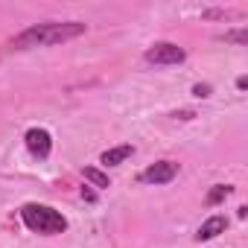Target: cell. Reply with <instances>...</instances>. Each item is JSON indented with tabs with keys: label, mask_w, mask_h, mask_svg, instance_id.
I'll return each instance as SVG.
<instances>
[{
	"label": "cell",
	"mask_w": 248,
	"mask_h": 248,
	"mask_svg": "<svg viewBox=\"0 0 248 248\" xmlns=\"http://www.w3.org/2000/svg\"><path fill=\"white\" fill-rule=\"evenodd\" d=\"M85 24L82 21H47V24H35L24 32H18L12 38V50H30V47H53V44H64L73 41L79 35H85Z\"/></svg>",
	"instance_id": "1"
},
{
	"label": "cell",
	"mask_w": 248,
	"mask_h": 248,
	"mask_svg": "<svg viewBox=\"0 0 248 248\" xmlns=\"http://www.w3.org/2000/svg\"><path fill=\"white\" fill-rule=\"evenodd\" d=\"M21 222L32 231V233H41V236H56V233H64L67 231V216L50 204H24L21 207Z\"/></svg>",
	"instance_id": "2"
},
{
	"label": "cell",
	"mask_w": 248,
	"mask_h": 248,
	"mask_svg": "<svg viewBox=\"0 0 248 248\" xmlns=\"http://www.w3.org/2000/svg\"><path fill=\"white\" fill-rule=\"evenodd\" d=\"M143 59L149 64H155V67H170V64H181L187 59V50L178 47V44H172V41H158V44H152L143 53Z\"/></svg>",
	"instance_id": "3"
},
{
	"label": "cell",
	"mask_w": 248,
	"mask_h": 248,
	"mask_svg": "<svg viewBox=\"0 0 248 248\" xmlns=\"http://www.w3.org/2000/svg\"><path fill=\"white\" fill-rule=\"evenodd\" d=\"M24 143H27L30 155L38 158V161H44V158L53 152V138H50V132H47V129H38V126H35V129H27Z\"/></svg>",
	"instance_id": "4"
},
{
	"label": "cell",
	"mask_w": 248,
	"mask_h": 248,
	"mask_svg": "<svg viewBox=\"0 0 248 248\" xmlns=\"http://www.w3.org/2000/svg\"><path fill=\"white\" fill-rule=\"evenodd\" d=\"M175 175H178V164H172V161H158V164H149V167L140 172V181L158 187V184L175 181Z\"/></svg>",
	"instance_id": "5"
},
{
	"label": "cell",
	"mask_w": 248,
	"mask_h": 248,
	"mask_svg": "<svg viewBox=\"0 0 248 248\" xmlns=\"http://www.w3.org/2000/svg\"><path fill=\"white\" fill-rule=\"evenodd\" d=\"M225 231H228V219H225V216H210V219H204V222L199 225L196 242H210V239H216V236L225 233Z\"/></svg>",
	"instance_id": "6"
},
{
	"label": "cell",
	"mask_w": 248,
	"mask_h": 248,
	"mask_svg": "<svg viewBox=\"0 0 248 248\" xmlns=\"http://www.w3.org/2000/svg\"><path fill=\"white\" fill-rule=\"evenodd\" d=\"M135 155V146L132 143H123V146H114V149H105L99 155V164L102 167H120L123 161H129Z\"/></svg>",
	"instance_id": "7"
},
{
	"label": "cell",
	"mask_w": 248,
	"mask_h": 248,
	"mask_svg": "<svg viewBox=\"0 0 248 248\" xmlns=\"http://www.w3.org/2000/svg\"><path fill=\"white\" fill-rule=\"evenodd\" d=\"M82 175H85V181H91V184L99 187V190H108V187H111V178H108L102 170H96V167H85Z\"/></svg>",
	"instance_id": "8"
},
{
	"label": "cell",
	"mask_w": 248,
	"mask_h": 248,
	"mask_svg": "<svg viewBox=\"0 0 248 248\" xmlns=\"http://www.w3.org/2000/svg\"><path fill=\"white\" fill-rule=\"evenodd\" d=\"M231 193H233V187H231V184H216V187H213V190L207 193V199H204V202H207V204L213 207V204H219V202H225V199H228Z\"/></svg>",
	"instance_id": "9"
},
{
	"label": "cell",
	"mask_w": 248,
	"mask_h": 248,
	"mask_svg": "<svg viewBox=\"0 0 248 248\" xmlns=\"http://www.w3.org/2000/svg\"><path fill=\"white\" fill-rule=\"evenodd\" d=\"M222 41H231V44H248V30L245 27H239V30H228L225 35H222Z\"/></svg>",
	"instance_id": "10"
},
{
	"label": "cell",
	"mask_w": 248,
	"mask_h": 248,
	"mask_svg": "<svg viewBox=\"0 0 248 248\" xmlns=\"http://www.w3.org/2000/svg\"><path fill=\"white\" fill-rule=\"evenodd\" d=\"M193 93L202 96V99H207L210 96V85H193Z\"/></svg>",
	"instance_id": "11"
},
{
	"label": "cell",
	"mask_w": 248,
	"mask_h": 248,
	"mask_svg": "<svg viewBox=\"0 0 248 248\" xmlns=\"http://www.w3.org/2000/svg\"><path fill=\"white\" fill-rule=\"evenodd\" d=\"M172 117H175V120H193L196 114H193V111H175Z\"/></svg>",
	"instance_id": "12"
},
{
	"label": "cell",
	"mask_w": 248,
	"mask_h": 248,
	"mask_svg": "<svg viewBox=\"0 0 248 248\" xmlns=\"http://www.w3.org/2000/svg\"><path fill=\"white\" fill-rule=\"evenodd\" d=\"M236 88H239V91H245V88H248V79H245V76H239V79H236Z\"/></svg>",
	"instance_id": "13"
},
{
	"label": "cell",
	"mask_w": 248,
	"mask_h": 248,
	"mask_svg": "<svg viewBox=\"0 0 248 248\" xmlns=\"http://www.w3.org/2000/svg\"><path fill=\"white\" fill-rule=\"evenodd\" d=\"M82 199H88V202H96V196H93L91 190H85V187H82Z\"/></svg>",
	"instance_id": "14"
}]
</instances>
